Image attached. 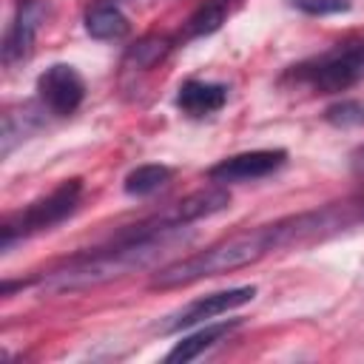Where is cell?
Returning a JSON list of instances; mask_svg holds the SVG:
<instances>
[{
	"mask_svg": "<svg viewBox=\"0 0 364 364\" xmlns=\"http://www.w3.org/2000/svg\"><path fill=\"white\" fill-rule=\"evenodd\" d=\"M347 222H353V216H347L344 208L341 210L338 208H324V210L287 216V219H279V222H270V225H259V228H250V230H239V233H230V236L208 245L199 253H191L185 259H176V262L159 267L156 276L151 279V287H156V290L185 287V284H193V282L208 279V276H219V273L247 267V264L264 259L267 253H273L279 247L321 239L324 233L338 230Z\"/></svg>",
	"mask_w": 364,
	"mask_h": 364,
	"instance_id": "cell-1",
	"label": "cell"
},
{
	"mask_svg": "<svg viewBox=\"0 0 364 364\" xmlns=\"http://www.w3.org/2000/svg\"><path fill=\"white\" fill-rule=\"evenodd\" d=\"M173 233L176 230H145L139 225H131L128 230L117 233L111 245L94 247L88 253H77L65 259L60 267L28 279V287L40 284L48 293H77V290L105 284L111 279L148 267L171 245Z\"/></svg>",
	"mask_w": 364,
	"mask_h": 364,
	"instance_id": "cell-2",
	"label": "cell"
},
{
	"mask_svg": "<svg viewBox=\"0 0 364 364\" xmlns=\"http://www.w3.org/2000/svg\"><path fill=\"white\" fill-rule=\"evenodd\" d=\"M80 199H82V179L74 176V179H63L51 193L34 199L23 210L6 216L3 225H0V247H3V253H9L14 242L37 236V233L51 230L60 222H65L80 208Z\"/></svg>",
	"mask_w": 364,
	"mask_h": 364,
	"instance_id": "cell-3",
	"label": "cell"
},
{
	"mask_svg": "<svg viewBox=\"0 0 364 364\" xmlns=\"http://www.w3.org/2000/svg\"><path fill=\"white\" fill-rule=\"evenodd\" d=\"M299 82L310 85L321 94H338L364 80V43L336 46L307 63L293 65L290 71Z\"/></svg>",
	"mask_w": 364,
	"mask_h": 364,
	"instance_id": "cell-4",
	"label": "cell"
},
{
	"mask_svg": "<svg viewBox=\"0 0 364 364\" xmlns=\"http://www.w3.org/2000/svg\"><path fill=\"white\" fill-rule=\"evenodd\" d=\"M228 205H230V193L225 188H216V185L213 188H199V191L182 196L179 202L168 205L165 210L142 219L139 228H145V230H179L185 225L196 222V219H205L210 213L225 210Z\"/></svg>",
	"mask_w": 364,
	"mask_h": 364,
	"instance_id": "cell-5",
	"label": "cell"
},
{
	"mask_svg": "<svg viewBox=\"0 0 364 364\" xmlns=\"http://www.w3.org/2000/svg\"><path fill=\"white\" fill-rule=\"evenodd\" d=\"M85 100V80L68 63H54L37 77V102L54 117H71Z\"/></svg>",
	"mask_w": 364,
	"mask_h": 364,
	"instance_id": "cell-6",
	"label": "cell"
},
{
	"mask_svg": "<svg viewBox=\"0 0 364 364\" xmlns=\"http://www.w3.org/2000/svg\"><path fill=\"white\" fill-rule=\"evenodd\" d=\"M46 14H48V0H20L17 3L14 17H11V23L3 34V46H0V57H3L6 68L28 60L37 31L46 23Z\"/></svg>",
	"mask_w": 364,
	"mask_h": 364,
	"instance_id": "cell-7",
	"label": "cell"
},
{
	"mask_svg": "<svg viewBox=\"0 0 364 364\" xmlns=\"http://www.w3.org/2000/svg\"><path fill=\"white\" fill-rule=\"evenodd\" d=\"M253 296H256V287L253 284H242V287H230V290H216V293L199 296L191 304H185L182 310H176L162 324V333H179V330L196 327V324H202L208 318H216V316H222L228 310H236V307L253 301Z\"/></svg>",
	"mask_w": 364,
	"mask_h": 364,
	"instance_id": "cell-8",
	"label": "cell"
},
{
	"mask_svg": "<svg viewBox=\"0 0 364 364\" xmlns=\"http://www.w3.org/2000/svg\"><path fill=\"white\" fill-rule=\"evenodd\" d=\"M284 162H287L284 148H259V151L233 154V156L216 162L213 168H208V176L213 182H253V179L270 176Z\"/></svg>",
	"mask_w": 364,
	"mask_h": 364,
	"instance_id": "cell-9",
	"label": "cell"
},
{
	"mask_svg": "<svg viewBox=\"0 0 364 364\" xmlns=\"http://www.w3.org/2000/svg\"><path fill=\"white\" fill-rule=\"evenodd\" d=\"M225 102H228V85H222V82L185 80L176 91V108L193 119H202V117L222 111Z\"/></svg>",
	"mask_w": 364,
	"mask_h": 364,
	"instance_id": "cell-10",
	"label": "cell"
},
{
	"mask_svg": "<svg viewBox=\"0 0 364 364\" xmlns=\"http://www.w3.org/2000/svg\"><path fill=\"white\" fill-rule=\"evenodd\" d=\"M239 324H242L239 318L216 321V324H205V327H199L196 333L182 336V341H176V344L171 347V353L165 355V361H168V364H176V361L185 364V361H193V358H199L202 353H208L210 347H216L222 338H228Z\"/></svg>",
	"mask_w": 364,
	"mask_h": 364,
	"instance_id": "cell-11",
	"label": "cell"
},
{
	"mask_svg": "<svg viewBox=\"0 0 364 364\" xmlns=\"http://www.w3.org/2000/svg\"><path fill=\"white\" fill-rule=\"evenodd\" d=\"M40 111H46V108H43V105L37 108V105L26 102V105L9 108V111L3 114V131H0V154H3V156H9L17 142H23L26 136H31V134L43 125Z\"/></svg>",
	"mask_w": 364,
	"mask_h": 364,
	"instance_id": "cell-12",
	"label": "cell"
},
{
	"mask_svg": "<svg viewBox=\"0 0 364 364\" xmlns=\"http://www.w3.org/2000/svg\"><path fill=\"white\" fill-rule=\"evenodd\" d=\"M128 17L119 11L117 3L108 0H97L88 11H85V31L94 40H122L128 34Z\"/></svg>",
	"mask_w": 364,
	"mask_h": 364,
	"instance_id": "cell-13",
	"label": "cell"
},
{
	"mask_svg": "<svg viewBox=\"0 0 364 364\" xmlns=\"http://www.w3.org/2000/svg\"><path fill=\"white\" fill-rule=\"evenodd\" d=\"M171 176H173V171H171L168 165L148 162V165H136V168L125 176L122 188H125L128 196H151V193H156L162 185H168Z\"/></svg>",
	"mask_w": 364,
	"mask_h": 364,
	"instance_id": "cell-14",
	"label": "cell"
},
{
	"mask_svg": "<svg viewBox=\"0 0 364 364\" xmlns=\"http://www.w3.org/2000/svg\"><path fill=\"white\" fill-rule=\"evenodd\" d=\"M225 17H228V0H208L188 17L185 37H208L225 23Z\"/></svg>",
	"mask_w": 364,
	"mask_h": 364,
	"instance_id": "cell-15",
	"label": "cell"
},
{
	"mask_svg": "<svg viewBox=\"0 0 364 364\" xmlns=\"http://www.w3.org/2000/svg\"><path fill=\"white\" fill-rule=\"evenodd\" d=\"M171 48V40L168 37H159V34H151V37H142L139 43H134L125 54V65H134V68H148L154 65L156 60H162Z\"/></svg>",
	"mask_w": 364,
	"mask_h": 364,
	"instance_id": "cell-16",
	"label": "cell"
},
{
	"mask_svg": "<svg viewBox=\"0 0 364 364\" xmlns=\"http://www.w3.org/2000/svg\"><path fill=\"white\" fill-rule=\"evenodd\" d=\"M324 119H327L333 128H361V125H364V105H361L358 100L333 102V105L324 111Z\"/></svg>",
	"mask_w": 364,
	"mask_h": 364,
	"instance_id": "cell-17",
	"label": "cell"
},
{
	"mask_svg": "<svg viewBox=\"0 0 364 364\" xmlns=\"http://www.w3.org/2000/svg\"><path fill=\"white\" fill-rule=\"evenodd\" d=\"M290 6H296L299 11H304L310 17H327V14L347 11L350 0H290Z\"/></svg>",
	"mask_w": 364,
	"mask_h": 364,
	"instance_id": "cell-18",
	"label": "cell"
},
{
	"mask_svg": "<svg viewBox=\"0 0 364 364\" xmlns=\"http://www.w3.org/2000/svg\"><path fill=\"white\" fill-rule=\"evenodd\" d=\"M108 3H117V0H108Z\"/></svg>",
	"mask_w": 364,
	"mask_h": 364,
	"instance_id": "cell-19",
	"label": "cell"
}]
</instances>
